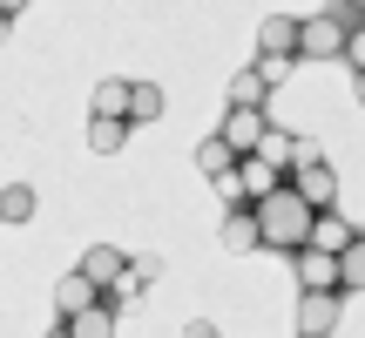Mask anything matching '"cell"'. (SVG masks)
Returning a JSON list of instances; mask_svg holds the SVG:
<instances>
[{
	"label": "cell",
	"instance_id": "6da1fadb",
	"mask_svg": "<svg viewBox=\"0 0 365 338\" xmlns=\"http://www.w3.org/2000/svg\"><path fill=\"white\" fill-rule=\"evenodd\" d=\"M257 223H264V250L298 257V250L312 244V230H318V210L304 203V196L291 190V176H284V190H277L271 203H257Z\"/></svg>",
	"mask_w": 365,
	"mask_h": 338
},
{
	"label": "cell",
	"instance_id": "7a4b0ae2",
	"mask_svg": "<svg viewBox=\"0 0 365 338\" xmlns=\"http://www.w3.org/2000/svg\"><path fill=\"white\" fill-rule=\"evenodd\" d=\"M345 48H352V21H345V7L304 14V61H339Z\"/></svg>",
	"mask_w": 365,
	"mask_h": 338
},
{
	"label": "cell",
	"instance_id": "3957f363",
	"mask_svg": "<svg viewBox=\"0 0 365 338\" xmlns=\"http://www.w3.org/2000/svg\"><path fill=\"white\" fill-rule=\"evenodd\" d=\"M257 48H264V61H298L304 54V21L298 14H271L257 27Z\"/></svg>",
	"mask_w": 365,
	"mask_h": 338
},
{
	"label": "cell",
	"instance_id": "277c9868",
	"mask_svg": "<svg viewBox=\"0 0 365 338\" xmlns=\"http://www.w3.org/2000/svg\"><path fill=\"white\" fill-rule=\"evenodd\" d=\"M217 135L237 149V156H257V149H264V135H271V116H264V108H230Z\"/></svg>",
	"mask_w": 365,
	"mask_h": 338
},
{
	"label": "cell",
	"instance_id": "5b68a950",
	"mask_svg": "<svg viewBox=\"0 0 365 338\" xmlns=\"http://www.w3.org/2000/svg\"><path fill=\"white\" fill-rule=\"evenodd\" d=\"M339 304H345V291H304L298 298V338H331Z\"/></svg>",
	"mask_w": 365,
	"mask_h": 338
},
{
	"label": "cell",
	"instance_id": "8992f818",
	"mask_svg": "<svg viewBox=\"0 0 365 338\" xmlns=\"http://www.w3.org/2000/svg\"><path fill=\"white\" fill-rule=\"evenodd\" d=\"M95 304H102V285H95L88 271H68L61 285H54V312H61V325L81 318V312H95Z\"/></svg>",
	"mask_w": 365,
	"mask_h": 338
},
{
	"label": "cell",
	"instance_id": "52a82bcc",
	"mask_svg": "<svg viewBox=\"0 0 365 338\" xmlns=\"http://www.w3.org/2000/svg\"><path fill=\"white\" fill-rule=\"evenodd\" d=\"M291 190L304 196V203L325 217V210H339V176H331L325 163H312V169H291Z\"/></svg>",
	"mask_w": 365,
	"mask_h": 338
},
{
	"label": "cell",
	"instance_id": "ba28073f",
	"mask_svg": "<svg viewBox=\"0 0 365 338\" xmlns=\"http://www.w3.org/2000/svg\"><path fill=\"white\" fill-rule=\"evenodd\" d=\"M223 250L230 257H250V250H264V223H257V210H223Z\"/></svg>",
	"mask_w": 365,
	"mask_h": 338
},
{
	"label": "cell",
	"instance_id": "9c48e42d",
	"mask_svg": "<svg viewBox=\"0 0 365 338\" xmlns=\"http://www.w3.org/2000/svg\"><path fill=\"white\" fill-rule=\"evenodd\" d=\"M291 271H298V291H339V257H331V250L304 244L298 257H291Z\"/></svg>",
	"mask_w": 365,
	"mask_h": 338
},
{
	"label": "cell",
	"instance_id": "30bf717a",
	"mask_svg": "<svg viewBox=\"0 0 365 338\" xmlns=\"http://www.w3.org/2000/svg\"><path fill=\"white\" fill-rule=\"evenodd\" d=\"M129 264H135V257H122L115 244H88V257H81V271H88L95 285H102V298H108V291H115L122 277H129Z\"/></svg>",
	"mask_w": 365,
	"mask_h": 338
},
{
	"label": "cell",
	"instance_id": "8fae6325",
	"mask_svg": "<svg viewBox=\"0 0 365 338\" xmlns=\"http://www.w3.org/2000/svg\"><path fill=\"white\" fill-rule=\"evenodd\" d=\"M352 244H359V230L339 217V210H325V217H318V230H312V250H331V257H345Z\"/></svg>",
	"mask_w": 365,
	"mask_h": 338
},
{
	"label": "cell",
	"instance_id": "7c38bea8",
	"mask_svg": "<svg viewBox=\"0 0 365 338\" xmlns=\"http://www.w3.org/2000/svg\"><path fill=\"white\" fill-rule=\"evenodd\" d=\"M271 102V75H264L257 61L244 68V75H230V108H264Z\"/></svg>",
	"mask_w": 365,
	"mask_h": 338
},
{
	"label": "cell",
	"instance_id": "4fadbf2b",
	"mask_svg": "<svg viewBox=\"0 0 365 338\" xmlns=\"http://www.w3.org/2000/svg\"><path fill=\"white\" fill-rule=\"evenodd\" d=\"M237 163H244V156H237V149L223 143V135H203V143H196V169H203L210 183H223V176H230Z\"/></svg>",
	"mask_w": 365,
	"mask_h": 338
},
{
	"label": "cell",
	"instance_id": "5bb4252c",
	"mask_svg": "<svg viewBox=\"0 0 365 338\" xmlns=\"http://www.w3.org/2000/svg\"><path fill=\"white\" fill-rule=\"evenodd\" d=\"M129 102H135V81H102L95 88V122H129Z\"/></svg>",
	"mask_w": 365,
	"mask_h": 338
},
{
	"label": "cell",
	"instance_id": "9a60e30c",
	"mask_svg": "<svg viewBox=\"0 0 365 338\" xmlns=\"http://www.w3.org/2000/svg\"><path fill=\"white\" fill-rule=\"evenodd\" d=\"M68 332L75 338H115V304H95V312H81V318H68Z\"/></svg>",
	"mask_w": 365,
	"mask_h": 338
},
{
	"label": "cell",
	"instance_id": "2e32d148",
	"mask_svg": "<svg viewBox=\"0 0 365 338\" xmlns=\"http://www.w3.org/2000/svg\"><path fill=\"white\" fill-rule=\"evenodd\" d=\"M163 116V88L156 81H135V102H129V129H143V122Z\"/></svg>",
	"mask_w": 365,
	"mask_h": 338
},
{
	"label": "cell",
	"instance_id": "e0dca14e",
	"mask_svg": "<svg viewBox=\"0 0 365 338\" xmlns=\"http://www.w3.org/2000/svg\"><path fill=\"white\" fill-rule=\"evenodd\" d=\"M122 143H129V122H88V149L95 156H115Z\"/></svg>",
	"mask_w": 365,
	"mask_h": 338
},
{
	"label": "cell",
	"instance_id": "ac0fdd59",
	"mask_svg": "<svg viewBox=\"0 0 365 338\" xmlns=\"http://www.w3.org/2000/svg\"><path fill=\"white\" fill-rule=\"evenodd\" d=\"M0 217L27 223V217H34V190H27V183H7V190H0Z\"/></svg>",
	"mask_w": 365,
	"mask_h": 338
},
{
	"label": "cell",
	"instance_id": "d6986e66",
	"mask_svg": "<svg viewBox=\"0 0 365 338\" xmlns=\"http://www.w3.org/2000/svg\"><path fill=\"white\" fill-rule=\"evenodd\" d=\"M339 291H365V237L339 257Z\"/></svg>",
	"mask_w": 365,
	"mask_h": 338
},
{
	"label": "cell",
	"instance_id": "ffe728a7",
	"mask_svg": "<svg viewBox=\"0 0 365 338\" xmlns=\"http://www.w3.org/2000/svg\"><path fill=\"white\" fill-rule=\"evenodd\" d=\"M291 149H298V135H277V129H271V135H264V149H257V156L284 169V163H291Z\"/></svg>",
	"mask_w": 365,
	"mask_h": 338
},
{
	"label": "cell",
	"instance_id": "44dd1931",
	"mask_svg": "<svg viewBox=\"0 0 365 338\" xmlns=\"http://www.w3.org/2000/svg\"><path fill=\"white\" fill-rule=\"evenodd\" d=\"M129 277H135V285H156V277H163V257H135Z\"/></svg>",
	"mask_w": 365,
	"mask_h": 338
},
{
	"label": "cell",
	"instance_id": "7402d4cb",
	"mask_svg": "<svg viewBox=\"0 0 365 338\" xmlns=\"http://www.w3.org/2000/svg\"><path fill=\"white\" fill-rule=\"evenodd\" d=\"M312 163H325V156H318L312 135H298V149H291V169H312Z\"/></svg>",
	"mask_w": 365,
	"mask_h": 338
},
{
	"label": "cell",
	"instance_id": "603a6c76",
	"mask_svg": "<svg viewBox=\"0 0 365 338\" xmlns=\"http://www.w3.org/2000/svg\"><path fill=\"white\" fill-rule=\"evenodd\" d=\"M135 298H143V285H135V277H122V285L108 291V304H135Z\"/></svg>",
	"mask_w": 365,
	"mask_h": 338
},
{
	"label": "cell",
	"instance_id": "cb8c5ba5",
	"mask_svg": "<svg viewBox=\"0 0 365 338\" xmlns=\"http://www.w3.org/2000/svg\"><path fill=\"white\" fill-rule=\"evenodd\" d=\"M345 61H352V75H365V27L352 34V48H345Z\"/></svg>",
	"mask_w": 365,
	"mask_h": 338
},
{
	"label": "cell",
	"instance_id": "d4e9b609",
	"mask_svg": "<svg viewBox=\"0 0 365 338\" xmlns=\"http://www.w3.org/2000/svg\"><path fill=\"white\" fill-rule=\"evenodd\" d=\"M182 338H217V325H210V318H190V325H182Z\"/></svg>",
	"mask_w": 365,
	"mask_h": 338
},
{
	"label": "cell",
	"instance_id": "484cf974",
	"mask_svg": "<svg viewBox=\"0 0 365 338\" xmlns=\"http://www.w3.org/2000/svg\"><path fill=\"white\" fill-rule=\"evenodd\" d=\"M352 88H359V108H365V75H352Z\"/></svg>",
	"mask_w": 365,
	"mask_h": 338
},
{
	"label": "cell",
	"instance_id": "4316f807",
	"mask_svg": "<svg viewBox=\"0 0 365 338\" xmlns=\"http://www.w3.org/2000/svg\"><path fill=\"white\" fill-rule=\"evenodd\" d=\"M48 338H75V332H68V325H54V332H48Z\"/></svg>",
	"mask_w": 365,
	"mask_h": 338
}]
</instances>
